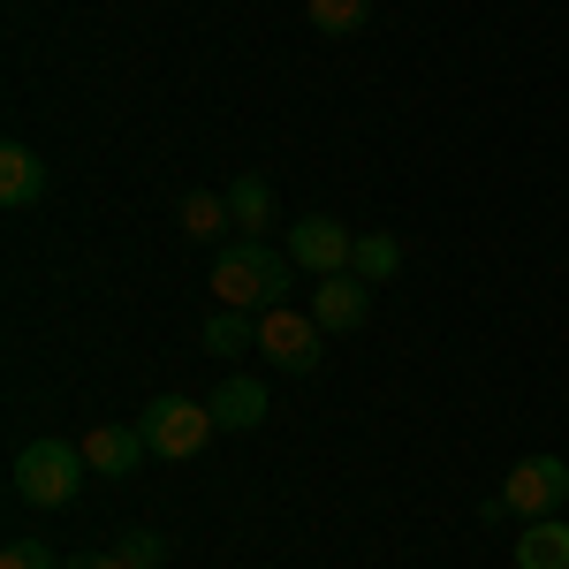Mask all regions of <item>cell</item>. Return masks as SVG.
I'll return each instance as SVG.
<instances>
[{
    "label": "cell",
    "mask_w": 569,
    "mask_h": 569,
    "mask_svg": "<svg viewBox=\"0 0 569 569\" xmlns=\"http://www.w3.org/2000/svg\"><path fill=\"white\" fill-rule=\"evenodd\" d=\"M206 402H213V418L228 426V433H259V426H266V410H273L266 380H243V372H228V380H220V388L206 395Z\"/></svg>",
    "instance_id": "cell-8"
},
{
    "label": "cell",
    "mask_w": 569,
    "mask_h": 569,
    "mask_svg": "<svg viewBox=\"0 0 569 569\" xmlns=\"http://www.w3.org/2000/svg\"><path fill=\"white\" fill-rule=\"evenodd\" d=\"M69 569H130V562H122V555H77Z\"/></svg>",
    "instance_id": "cell-19"
},
{
    "label": "cell",
    "mask_w": 569,
    "mask_h": 569,
    "mask_svg": "<svg viewBox=\"0 0 569 569\" xmlns=\"http://www.w3.org/2000/svg\"><path fill=\"white\" fill-rule=\"evenodd\" d=\"M39 198H46V160L31 144H0V206L23 213V206H39Z\"/></svg>",
    "instance_id": "cell-10"
},
{
    "label": "cell",
    "mask_w": 569,
    "mask_h": 569,
    "mask_svg": "<svg viewBox=\"0 0 569 569\" xmlns=\"http://www.w3.org/2000/svg\"><path fill=\"white\" fill-rule=\"evenodd\" d=\"M0 569H69V562H61L46 539H8V547H0Z\"/></svg>",
    "instance_id": "cell-18"
},
{
    "label": "cell",
    "mask_w": 569,
    "mask_h": 569,
    "mask_svg": "<svg viewBox=\"0 0 569 569\" xmlns=\"http://www.w3.org/2000/svg\"><path fill=\"white\" fill-rule=\"evenodd\" d=\"M365 311H372V281H357V273H319V289H311V319H319L327 335H357Z\"/></svg>",
    "instance_id": "cell-7"
},
{
    "label": "cell",
    "mask_w": 569,
    "mask_h": 569,
    "mask_svg": "<svg viewBox=\"0 0 569 569\" xmlns=\"http://www.w3.org/2000/svg\"><path fill=\"white\" fill-rule=\"evenodd\" d=\"M198 342L213 357H243V350H259V319L251 311H236V305H220L206 327H198Z\"/></svg>",
    "instance_id": "cell-14"
},
{
    "label": "cell",
    "mask_w": 569,
    "mask_h": 569,
    "mask_svg": "<svg viewBox=\"0 0 569 569\" xmlns=\"http://www.w3.org/2000/svg\"><path fill=\"white\" fill-rule=\"evenodd\" d=\"M289 266L297 259H281L266 236H236V243H220V259H213V297L236 311H273L289 297Z\"/></svg>",
    "instance_id": "cell-1"
},
{
    "label": "cell",
    "mask_w": 569,
    "mask_h": 569,
    "mask_svg": "<svg viewBox=\"0 0 569 569\" xmlns=\"http://www.w3.org/2000/svg\"><path fill=\"white\" fill-rule=\"evenodd\" d=\"M91 479L84 448L77 440H31V448H16V471H8V486H16V501H31V509H61V501H77Z\"/></svg>",
    "instance_id": "cell-2"
},
{
    "label": "cell",
    "mask_w": 569,
    "mask_h": 569,
    "mask_svg": "<svg viewBox=\"0 0 569 569\" xmlns=\"http://www.w3.org/2000/svg\"><path fill=\"white\" fill-rule=\"evenodd\" d=\"M114 555H122L130 569H168V539H160V531H122Z\"/></svg>",
    "instance_id": "cell-17"
},
{
    "label": "cell",
    "mask_w": 569,
    "mask_h": 569,
    "mask_svg": "<svg viewBox=\"0 0 569 569\" xmlns=\"http://www.w3.org/2000/svg\"><path fill=\"white\" fill-rule=\"evenodd\" d=\"M77 448H84V463H91V471H107V479H130L137 463L152 456L137 426H91V433L77 440Z\"/></svg>",
    "instance_id": "cell-9"
},
{
    "label": "cell",
    "mask_w": 569,
    "mask_h": 569,
    "mask_svg": "<svg viewBox=\"0 0 569 569\" xmlns=\"http://www.w3.org/2000/svg\"><path fill=\"white\" fill-rule=\"evenodd\" d=\"M137 433L152 456H168V463H190V456H206V440L220 433L213 402H190V395H152L144 410H137Z\"/></svg>",
    "instance_id": "cell-3"
},
{
    "label": "cell",
    "mask_w": 569,
    "mask_h": 569,
    "mask_svg": "<svg viewBox=\"0 0 569 569\" xmlns=\"http://www.w3.org/2000/svg\"><path fill=\"white\" fill-rule=\"evenodd\" d=\"M562 501H569V463L562 456H525V463H509V479L486 501V517L531 525V517H562Z\"/></svg>",
    "instance_id": "cell-4"
},
{
    "label": "cell",
    "mask_w": 569,
    "mask_h": 569,
    "mask_svg": "<svg viewBox=\"0 0 569 569\" xmlns=\"http://www.w3.org/2000/svg\"><path fill=\"white\" fill-rule=\"evenodd\" d=\"M311 31H327V39H350V31H365V16H372V0H305Z\"/></svg>",
    "instance_id": "cell-16"
},
{
    "label": "cell",
    "mask_w": 569,
    "mask_h": 569,
    "mask_svg": "<svg viewBox=\"0 0 569 569\" xmlns=\"http://www.w3.org/2000/svg\"><path fill=\"white\" fill-rule=\"evenodd\" d=\"M517 569H569V525L562 517H531L517 531Z\"/></svg>",
    "instance_id": "cell-11"
},
{
    "label": "cell",
    "mask_w": 569,
    "mask_h": 569,
    "mask_svg": "<svg viewBox=\"0 0 569 569\" xmlns=\"http://www.w3.org/2000/svg\"><path fill=\"white\" fill-rule=\"evenodd\" d=\"M350 251H357V228H342L335 213H305L289 228V259L305 273H350Z\"/></svg>",
    "instance_id": "cell-6"
},
{
    "label": "cell",
    "mask_w": 569,
    "mask_h": 569,
    "mask_svg": "<svg viewBox=\"0 0 569 569\" xmlns=\"http://www.w3.org/2000/svg\"><path fill=\"white\" fill-rule=\"evenodd\" d=\"M176 228L190 236V243H220L228 228H236V213H228V190H190L176 206Z\"/></svg>",
    "instance_id": "cell-12"
},
{
    "label": "cell",
    "mask_w": 569,
    "mask_h": 569,
    "mask_svg": "<svg viewBox=\"0 0 569 569\" xmlns=\"http://www.w3.org/2000/svg\"><path fill=\"white\" fill-rule=\"evenodd\" d=\"M259 357L273 365V372H319V357H327V327H319L311 311L273 305V311H259Z\"/></svg>",
    "instance_id": "cell-5"
},
{
    "label": "cell",
    "mask_w": 569,
    "mask_h": 569,
    "mask_svg": "<svg viewBox=\"0 0 569 569\" xmlns=\"http://www.w3.org/2000/svg\"><path fill=\"white\" fill-rule=\"evenodd\" d=\"M228 213H236L243 236H266V228H273V182H266L259 168H251V176H236V182H228Z\"/></svg>",
    "instance_id": "cell-13"
},
{
    "label": "cell",
    "mask_w": 569,
    "mask_h": 569,
    "mask_svg": "<svg viewBox=\"0 0 569 569\" xmlns=\"http://www.w3.org/2000/svg\"><path fill=\"white\" fill-rule=\"evenodd\" d=\"M350 273H357V281H372V289L395 281V273H402V243L380 236V228H365V236H357V251H350Z\"/></svg>",
    "instance_id": "cell-15"
}]
</instances>
